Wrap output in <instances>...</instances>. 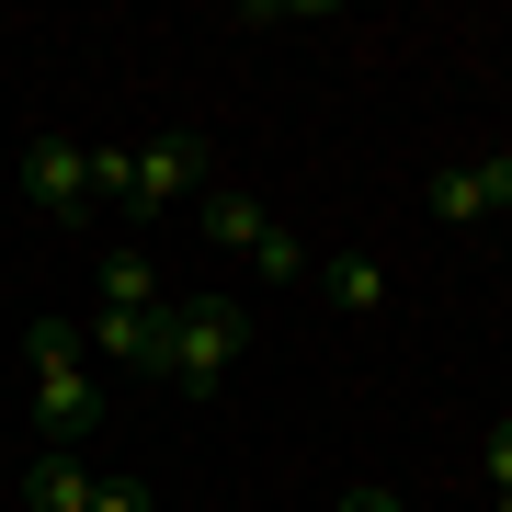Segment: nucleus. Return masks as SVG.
Returning <instances> with one entry per match:
<instances>
[{
    "mask_svg": "<svg viewBox=\"0 0 512 512\" xmlns=\"http://www.w3.org/2000/svg\"><path fill=\"white\" fill-rule=\"evenodd\" d=\"M183 194H205V137L137 148V217H160V205H183Z\"/></svg>",
    "mask_w": 512,
    "mask_h": 512,
    "instance_id": "obj_6",
    "label": "nucleus"
},
{
    "mask_svg": "<svg viewBox=\"0 0 512 512\" xmlns=\"http://www.w3.org/2000/svg\"><path fill=\"white\" fill-rule=\"evenodd\" d=\"M251 274H274V285H296V274H319V262H308V239H296V228H262Z\"/></svg>",
    "mask_w": 512,
    "mask_h": 512,
    "instance_id": "obj_10",
    "label": "nucleus"
},
{
    "mask_svg": "<svg viewBox=\"0 0 512 512\" xmlns=\"http://www.w3.org/2000/svg\"><path fill=\"white\" fill-rule=\"evenodd\" d=\"M103 308H171L160 262H148V251H103Z\"/></svg>",
    "mask_w": 512,
    "mask_h": 512,
    "instance_id": "obj_9",
    "label": "nucleus"
},
{
    "mask_svg": "<svg viewBox=\"0 0 512 512\" xmlns=\"http://www.w3.org/2000/svg\"><path fill=\"white\" fill-rule=\"evenodd\" d=\"M342 512H410L399 490H342Z\"/></svg>",
    "mask_w": 512,
    "mask_h": 512,
    "instance_id": "obj_15",
    "label": "nucleus"
},
{
    "mask_svg": "<svg viewBox=\"0 0 512 512\" xmlns=\"http://www.w3.org/2000/svg\"><path fill=\"white\" fill-rule=\"evenodd\" d=\"M80 342L103 353V365H126V376H160V342H171V308H92V330Z\"/></svg>",
    "mask_w": 512,
    "mask_h": 512,
    "instance_id": "obj_5",
    "label": "nucleus"
},
{
    "mask_svg": "<svg viewBox=\"0 0 512 512\" xmlns=\"http://www.w3.org/2000/svg\"><path fill=\"white\" fill-rule=\"evenodd\" d=\"M421 205H433V217H512V148H490V160H444L433 183H421Z\"/></svg>",
    "mask_w": 512,
    "mask_h": 512,
    "instance_id": "obj_4",
    "label": "nucleus"
},
{
    "mask_svg": "<svg viewBox=\"0 0 512 512\" xmlns=\"http://www.w3.org/2000/svg\"><path fill=\"white\" fill-rule=\"evenodd\" d=\"M23 194L46 205V217H92V148L80 137H23Z\"/></svg>",
    "mask_w": 512,
    "mask_h": 512,
    "instance_id": "obj_3",
    "label": "nucleus"
},
{
    "mask_svg": "<svg viewBox=\"0 0 512 512\" xmlns=\"http://www.w3.org/2000/svg\"><path fill=\"white\" fill-rule=\"evenodd\" d=\"M194 217H205V239H217V251H262V228H274L251 194H217V183H205V205H194Z\"/></svg>",
    "mask_w": 512,
    "mask_h": 512,
    "instance_id": "obj_8",
    "label": "nucleus"
},
{
    "mask_svg": "<svg viewBox=\"0 0 512 512\" xmlns=\"http://www.w3.org/2000/svg\"><path fill=\"white\" fill-rule=\"evenodd\" d=\"M92 512H148V490L137 478H92Z\"/></svg>",
    "mask_w": 512,
    "mask_h": 512,
    "instance_id": "obj_14",
    "label": "nucleus"
},
{
    "mask_svg": "<svg viewBox=\"0 0 512 512\" xmlns=\"http://www.w3.org/2000/svg\"><path fill=\"white\" fill-rule=\"evenodd\" d=\"M23 365H35V421H46V444L57 456H80V433L103 421V399H92V365H80V319H35L23 330Z\"/></svg>",
    "mask_w": 512,
    "mask_h": 512,
    "instance_id": "obj_1",
    "label": "nucleus"
},
{
    "mask_svg": "<svg viewBox=\"0 0 512 512\" xmlns=\"http://www.w3.org/2000/svg\"><path fill=\"white\" fill-rule=\"evenodd\" d=\"M319 285L342 296V308H387V274H376V262H319Z\"/></svg>",
    "mask_w": 512,
    "mask_h": 512,
    "instance_id": "obj_11",
    "label": "nucleus"
},
{
    "mask_svg": "<svg viewBox=\"0 0 512 512\" xmlns=\"http://www.w3.org/2000/svg\"><path fill=\"white\" fill-rule=\"evenodd\" d=\"M23 512H92V467H80V456H57V444H46V456L23 467Z\"/></svg>",
    "mask_w": 512,
    "mask_h": 512,
    "instance_id": "obj_7",
    "label": "nucleus"
},
{
    "mask_svg": "<svg viewBox=\"0 0 512 512\" xmlns=\"http://www.w3.org/2000/svg\"><path fill=\"white\" fill-rule=\"evenodd\" d=\"M92 194L103 205H137V148H92Z\"/></svg>",
    "mask_w": 512,
    "mask_h": 512,
    "instance_id": "obj_12",
    "label": "nucleus"
},
{
    "mask_svg": "<svg viewBox=\"0 0 512 512\" xmlns=\"http://www.w3.org/2000/svg\"><path fill=\"white\" fill-rule=\"evenodd\" d=\"M490 501L512 512V421H490Z\"/></svg>",
    "mask_w": 512,
    "mask_h": 512,
    "instance_id": "obj_13",
    "label": "nucleus"
},
{
    "mask_svg": "<svg viewBox=\"0 0 512 512\" xmlns=\"http://www.w3.org/2000/svg\"><path fill=\"white\" fill-rule=\"evenodd\" d=\"M239 353H251V308H239V296H183V308H171V342H160V376L183 387V399H217L239 376Z\"/></svg>",
    "mask_w": 512,
    "mask_h": 512,
    "instance_id": "obj_2",
    "label": "nucleus"
}]
</instances>
